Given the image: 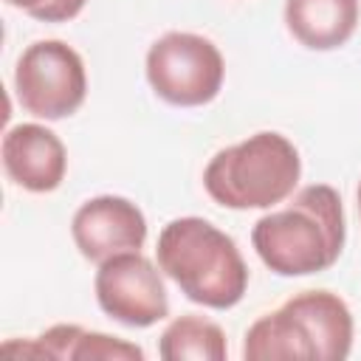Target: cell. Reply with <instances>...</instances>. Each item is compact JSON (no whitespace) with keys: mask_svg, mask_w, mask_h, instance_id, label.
<instances>
[{"mask_svg":"<svg viewBox=\"0 0 361 361\" xmlns=\"http://www.w3.org/2000/svg\"><path fill=\"white\" fill-rule=\"evenodd\" d=\"M147 82L158 99L175 107H200L217 99L226 62L220 48L192 31H166L147 51Z\"/></svg>","mask_w":361,"mask_h":361,"instance_id":"cell-5","label":"cell"},{"mask_svg":"<svg viewBox=\"0 0 361 361\" xmlns=\"http://www.w3.org/2000/svg\"><path fill=\"white\" fill-rule=\"evenodd\" d=\"M361 20L358 0H285V28L307 51H336Z\"/></svg>","mask_w":361,"mask_h":361,"instance_id":"cell-11","label":"cell"},{"mask_svg":"<svg viewBox=\"0 0 361 361\" xmlns=\"http://www.w3.org/2000/svg\"><path fill=\"white\" fill-rule=\"evenodd\" d=\"M158 268L180 293L203 307L228 310L248 288V265L237 243L203 217L169 220L155 245Z\"/></svg>","mask_w":361,"mask_h":361,"instance_id":"cell-3","label":"cell"},{"mask_svg":"<svg viewBox=\"0 0 361 361\" xmlns=\"http://www.w3.org/2000/svg\"><path fill=\"white\" fill-rule=\"evenodd\" d=\"M353 313L333 290H302L259 316L243 338L245 361H341L353 350Z\"/></svg>","mask_w":361,"mask_h":361,"instance_id":"cell-2","label":"cell"},{"mask_svg":"<svg viewBox=\"0 0 361 361\" xmlns=\"http://www.w3.org/2000/svg\"><path fill=\"white\" fill-rule=\"evenodd\" d=\"M0 158L8 180L20 189L45 195L54 192L68 172V149L62 138L45 124H14L6 130Z\"/></svg>","mask_w":361,"mask_h":361,"instance_id":"cell-9","label":"cell"},{"mask_svg":"<svg viewBox=\"0 0 361 361\" xmlns=\"http://www.w3.org/2000/svg\"><path fill=\"white\" fill-rule=\"evenodd\" d=\"M14 358L54 361H144V350L127 338L85 330L79 324H54L34 338H8L0 347Z\"/></svg>","mask_w":361,"mask_h":361,"instance_id":"cell-10","label":"cell"},{"mask_svg":"<svg viewBox=\"0 0 361 361\" xmlns=\"http://www.w3.org/2000/svg\"><path fill=\"white\" fill-rule=\"evenodd\" d=\"M71 237L79 254L99 265L116 254L141 251L147 243V217L121 195H99L73 212Z\"/></svg>","mask_w":361,"mask_h":361,"instance_id":"cell-8","label":"cell"},{"mask_svg":"<svg viewBox=\"0 0 361 361\" xmlns=\"http://www.w3.org/2000/svg\"><path fill=\"white\" fill-rule=\"evenodd\" d=\"M355 197H358V214H361V180H358V192H355Z\"/></svg>","mask_w":361,"mask_h":361,"instance_id":"cell-14","label":"cell"},{"mask_svg":"<svg viewBox=\"0 0 361 361\" xmlns=\"http://www.w3.org/2000/svg\"><path fill=\"white\" fill-rule=\"evenodd\" d=\"M299 178L302 158L293 141L262 130L214 152L203 169V189L226 209H274L293 195Z\"/></svg>","mask_w":361,"mask_h":361,"instance_id":"cell-4","label":"cell"},{"mask_svg":"<svg viewBox=\"0 0 361 361\" xmlns=\"http://www.w3.org/2000/svg\"><path fill=\"white\" fill-rule=\"evenodd\" d=\"M6 3L39 23H68L85 8L87 0H6Z\"/></svg>","mask_w":361,"mask_h":361,"instance_id":"cell-13","label":"cell"},{"mask_svg":"<svg viewBox=\"0 0 361 361\" xmlns=\"http://www.w3.org/2000/svg\"><path fill=\"white\" fill-rule=\"evenodd\" d=\"M164 271L141 251H124L99 262L93 290L99 307L124 327H152L169 316Z\"/></svg>","mask_w":361,"mask_h":361,"instance_id":"cell-7","label":"cell"},{"mask_svg":"<svg viewBox=\"0 0 361 361\" xmlns=\"http://www.w3.org/2000/svg\"><path fill=\"white\" fill-rule=\"evenodd\" d=\"M158 355L164 361H226L228 341L217 322L186 313L164 327L158 338Z\"/></svg>","mask_w":361,"mask_h":361,"instance_id":"cell-12","label":"cell"},{"mask_svg":"<svg viewBox=\"0 0 361 361\" xmlns=\"http://www.w3.org/2000/svg\"><path fill=\"white\" fill-rule=\"evenodd\" d=\"M14 93L20 107L37 118L73 116L87 96V71L79 51L62 39L31 42L17 59Z\"/></svg>","mask_w":361,"mask_h":361,"instance_id":"cell-6","label":"cell"},{"mask_svg":"<svg viewBox=\"0 0 361 361\" xmlns=\"http://www.w3.org/2000/svg\"><path fill=\"white\" fill-rule=\"evenodd\" d=\"M344 206L333 186H302L282 209H271L251 228V245L276 276H310L333 268L344 251Z\"/></svg>","mask_w":361,"mask_h":361,"instance_id":"cell-1","label":"cell"}]
</instances>
